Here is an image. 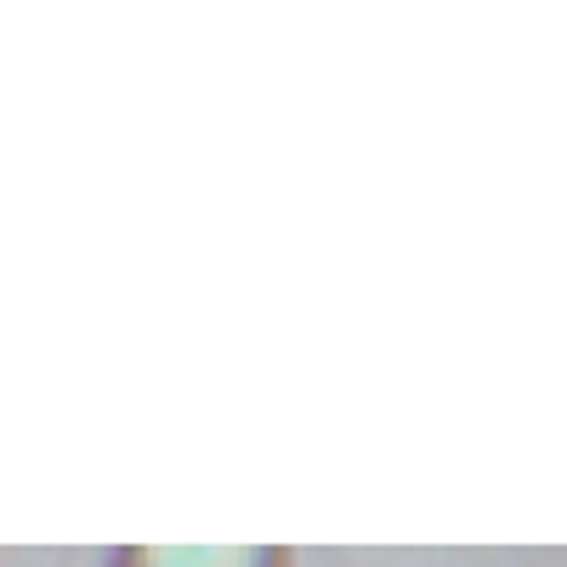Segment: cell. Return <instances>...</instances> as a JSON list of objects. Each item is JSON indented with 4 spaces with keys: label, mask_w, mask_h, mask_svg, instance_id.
Here are the masks:
<instances>
[{
    "label": "cell",
    "mask_w": 567,
    "mask_h": 567,
    "mask_svg": "<svg viewBox=\"0 0 567 567\" xmlns=\"http://www.w3.org/2000/svg\"><path fill=\"white\" fill-rule=\"evenodd\" d=\"M109 567H290L284 545H125Z\"/></svg>",
    "instance_id": "obj_1"
}]
</instances>
